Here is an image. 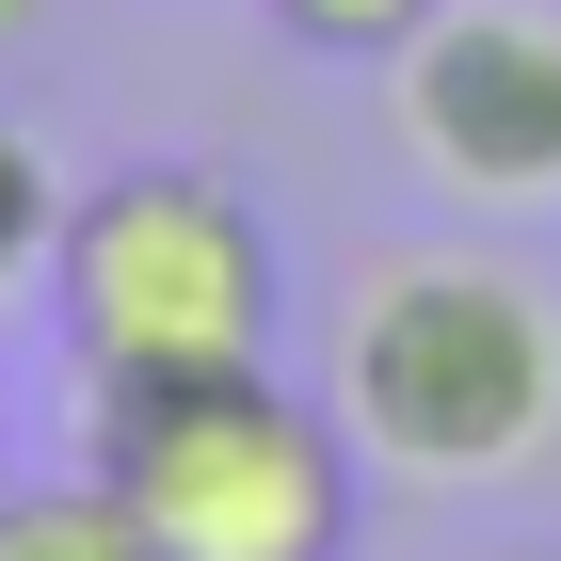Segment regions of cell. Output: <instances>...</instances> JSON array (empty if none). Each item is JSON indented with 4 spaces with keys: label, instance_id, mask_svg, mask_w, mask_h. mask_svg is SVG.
I'll use <instances>...</instances> for the list:
<instances>
[{
    "label": "cell",
    "instance_id": "cell-1",
    "mask_svg": "<svg viewBox=\"0 0 561 561\" xmlns=\"http://www.w3.org/2000/svg\"><path fill=\"white\" fill-rule=\"evenodd\" d=\"M337 433L433 497L529 481L561 449V305L466 241L369 257V289L337 305Z\"/></svg>",
    "mask_w": 561,
    "mask_h": 561
},
{
    "label": "cell",
    "instance_id": "cell-2",
    "mask_svg": "<svg viewBox=\"0 0 561 561\" xmlns=\"http://www.w3.org/2000/svg\"><path fill=\"white\" fill-rule=\"evenodd\" d=\"M48 321L81 353L96 401L129 386H209V369H273V321H289V257L241 176L209 161H113L65 193L48 225Z\"/></svg>",
    "mask_w": 561,
    "mask_h": 561
},
{
    "label": "cell",
    "instance_id": "cell-3",
    "mask_svg": "<svg viewBox=\"0 0 561 561\" xmlns=\"http://www.w3.org/2000/svg\"><path fill=\"white\" fill-rule=\"evenodd\" d=\"M96 497L161 561H353L369 449L337 433V401L273 369H209V386L96 401Z\"/></svg>",
    "mask_w": 561,
    "mask_h": 561
},
{
    "label": "cell",
    "instance_id": "cell-4",
    "mask_svg": "<svg viewBox=\"0 0 561 561\" xmlns=\"http://www.w3.org/2000/svg\"><path fill=\"white\" fill-rule=\"evenodd\" d=\"M386 129L466 209H561V0H433L386 65Z\"/></svg>",
    "mask_w": 561,
    "mask_h": 561
},
{
    "label": "cell",
    "instance_id": "cell-5",
    "mask_svg": "<svg viewBox=\"0 0 561 561\" xmlns=\"http://www.w3.org/2000/svg\"><path fill=\"white\" fill-rule=\"evenodd\" d=\"M0 561H161V546H145V529L96 497V466H81V481H16V497H0Z\"/></svg>",
    "mask_w": 561,
    "mask_h": 561
},
{
    "label": "cell",
    "instance_id": "cell-6",
    "mask_svg": "<svg viewBox=\"0 0 561 561\" xmlns=\"http://www.w3.org/2000/svg\"><path fill=\"white\" fill-rule=\"evenodd\" d=\"M273 33L321 48V65H401L433 33V0H273Z\"/></svg>",
    "mask_w": 561,
    "mask_h": 561
},
{
    "label": "cell",
    "instance_id": "cell-7",
    "mask_svg": "<svg viewBox=\"0 0 561 561\" xmlns=\"http://www.w3.org/2000/svg\"><path fill=\"white\" fill-rule=\"evenodd\" d=\"M48 225H65V176H48V145L0 113V289H16V273H48Z\"/></svg>",
    "mask_w": 561,
    "mask_h": 561
},
{
    "label": "cell",
    "instance_id": "cell-8",
    "mask_svg": "<svg viewBox=\"0 0 561 561\" xmlns=\"http://www.w3.org/2000/svg\"><path fill=\"white\" fill-rule=\"evenodd\" d=\"M48 33V0H0V65H16V48H33Z\"/></svg>",
    "mask_w": 561,
    "mask_h": 561
},
{
    "label": "cell",
    "instance_id": "cell-9",
    "mask_svg": "<svg viewBox=\"0 0 561 561\" xmlns=\"http://www.w3.org/2000/svg\"><path fill=\"white\" fill-rule=\"evenodd\" d=\"M514 561H561V546H514Z\"/></svg>",
    "mask_w": 561,
    "mask_h": 561
}]
</instances>
